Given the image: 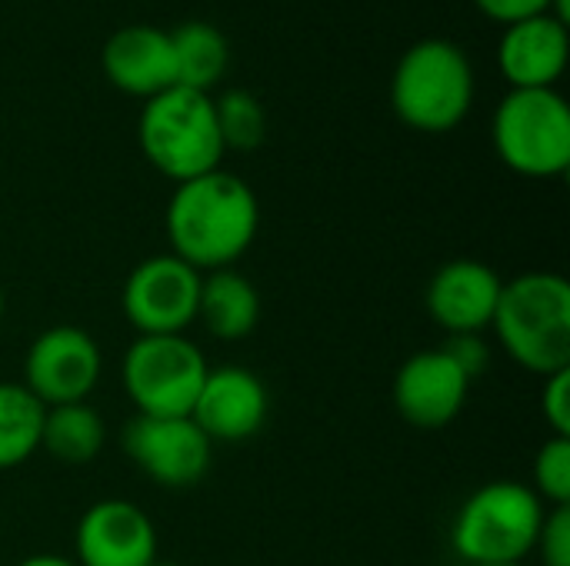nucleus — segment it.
Masks as SVG:
<instances>
[{"mask_svg":"<svg viewBox=\"0 0 570 566\" xmlns=\"http://www.w3.org/2000/svg\"><path fill=\"white\" fill-rule=\"evenodd\" d=\"M478 10L504 27L531 20V17H544L551 10V0H474Z\"/></svg>","mask_w":570,"mask_h":566,"instance_id":"a878e982","label":"nucleus"},{"mask_svg":"<svg viewBox=\"0 0 570 566\" xmlns=\"http://www.w3.org/2000/svg\"><path fill=\"white\" fill-rule=\"evenodd\" d=\"M104 444H107V424L87 400L47 407L40 450L50 460L63 467H87L100 457Z\"/></svg>","mask_w":570,"mask_h":566,"instance_id":"a211bd4d","label":"nucleus"},{"mask_svg":"<svg viewBox=\"0 0 570 566\" xmlns=\"http://www.w3.org/2000/svg\"><path fill=\"white\" fill-rule=\"evenodd\" d=\"M271 414V394L264 380L237 364L210 367L194 400L190 420L210 444H244L257 437Z\"/></svg>","mask_w":570,"mask_h":566,"instance_id":"ddd939ff","label":"nucleus"},{"mask_svg":"<svg viewBox=\"0 0 570 566\" xmlns=\"http://www.w3.org/2000/svg\"><path fill=\"white\" fill-rule=\"evenodd\" d=\"M544 514L541 497L521 480L481 484L454 517V554L468 566L524 564L538 547Z\"/></svg>","mask_w":570,"mask_h":566,"instance_id":"39448f33","label":"nucleus"},{"mask_svg":"<svg viewBox=\"0 0 570 566\" xmlns=\"http://www.w3.org/2000/svg\"><path fill=\"white\" fill-rule=\"evenodd\" d=\"M448 357L468 374V380L474 384L478 377H484L488 364H491V347L484 340V334H461V337H448L444 344Z\"/></svg>","mask_w":570,"mask_h":566,"instance_id":"393cba45","label":"nucleus"},{"mask_svg":"<svg viewBox=\"0 0 570 566\" xmlns=\"http://www.w3.org/2000/svg\"><path fill=\"white\" fill-rule=\"evenodd\" d=\"M541 417H544L551 437H570V367L544 377Z\"/></svg>","mask_w":570,"mask_h":566,"instance_id":"b1692460","label":"nucleus"},{"mask_svg":"<svg viewBox=\"0 0 570 566\" xmlns=\"http://www.w3.org/2000/svg\"><path fill=\"white\" fill-rule=\"evenodd\" d=\"M3 317H7V297H3V287H0V327H3Z\"/></svg>","mask_w":570,"mask_h":566,"instance_id":"c85d7f7f","label":"nucleus"},{"mask_svg":"<svg viewBox=\"0 0 570 566\" xmlns=\"http://www.w3.org/2000/svg\"><path fill=\"white\" fill-rule=\"evenodd\" d=\"M204 274L174 254H154L140 260L120 290V310L137 337L187 334L197 324Z\"/></svg>","mask_w":570,"mask_h":566,"instance_id":"6e6552de","label":"nucleus"},{"mask_svg":"<svg viewBox=\"0 0 570 566\" xmlns=\"http://www.w3.org/2000/svg\"><path fill=\"white\" fill-rule=\"evenodd\" d=\"M137 140L150 167L174 183L217 170L227 153L217 130L214 97L187 87H167L144 100Z\"/></svg>","mask_w":570,"mask_h":566,"instance_id":"20e7f679","label":"nucleus"},{"mask_svg":"<svg viewBox=\"0 0 570 566\" xmlns=\"http://www.w3.org/2000/svg\"><path fill=\"white\" fill-rule=\"evenodd\" d=\"M47 407L17 380H0V470L23 467L40 454Z\"/></svg>","mask_w":570,"mask_h":566,"instance_id":"aec40b11","label":"nucleus"},{"mask_svg":"<svg viewBox=\"0 0 570 566\" xmlns=\"http://www.w3.org/2000/svg\"><path fill=\"white\" fill-rule=\"evenodd\" d=\"M491 140L508 170L534 180L570 167V107L551 90H511L494 113Z\"/></svg>","mask_w":570,"mask_h":566,"instance_id":"423d86ee","label":"nucleus"},{"mask_svg":"<svg viewBox=\"0 0 570 566\" xmlns=\"http://www.w3.org/2000/svg\"><path fill=\"white\" fill-rule=\"evenodd\" d=\"M197 324L224 344L244 340L261 324V294L250 277L234 267L210 270L200 280Z\"/></svg>","mask_w":570,"mask_h":566,"instance_id":"f3484780","label":"nucleus"},{"mask_svg":"<svg viewBox=\"0 0 570 566\" xmlns=\"http://www.w3.org/2000/svg\"><path fill=\"white\" fill-rule=\"evenodd\" d=\"M568 27L554 17L511 23L498 47V63L511 90H551L568 70Z\"/></svg>","mask_w":570,"mask_h":566,"instance_id":"2eb2a0df","label":"nucleus"},{"mask_svg":"<svg viewBox=\"0 0 570 566\" xmlns=\"http://www.w3.org/2000/svg\"><path fill=\"white\" fill-rule=\"evenodd\" d=\"M498 347L521 370L551 377L570 367V284L558 270H528L504 280L491 320Z\"/></svg>","mask_w":570,"mask_h":566,"instance_id":"f03ea898","label":"nucleus"},{"mask_svg":"<svg viewBox=\"0 0 570 566\" xmlns=\"http://www.w3.org/2000/svg\"><path fill=\"white\" fill-rule=\"evenodd\" d=\"M501 287L504 280L491 264L458 257L434 270L424 290V307H428V317L448 337L488 334L498 300H501Z\"/></svg>","mask_w":570,"mask_h":566,"instance_id":"4468645a","label":"nucleus"},{"mask_svg":"<svg viewBox=\"0 0 570 566\" xmlns=\"http://www.w3.org/2000/svg\"><path fill=\"white\" fill-rule=\"evenodd\" d=\"M104 77L130 93V97H157L167 87H174V50H170V33L144 23L120 27L117 33L107 37L104 53Z\"/></svg>","mask_w":570,"mask_h":566,"instance_id":"dca6fc26","label":"nucleus"},{"mask_svg":"<svg viewBox=\"0 0 570 566\" xmlns=\"http://www.w3.org/2000/svg\"><path fill=\"white\" fill-rule=\"evenodd\" d=\"M160 557L154 520L120 497L90 504L73 530L77 566H150Z\"/></svg>","mask_w":570,"mask_h":566,"instance_id":"f8f14e48","label":"nucleus"},{"mask_svg":"<svg viewBox=\"0 0 570 566\" xmlns=\"http://www.w3.org/2000/svg\"><path fill=\"white\" fill-rule=\"evenodd\" d=\"M210 364L187 334L134 337L120 360V384L140 417H190Z\"/></svg>","mask_w":570,"mask_h":566,"instance_id":"0eeeda50","label":"nucleus"},{"mask_svg":"<svg viewBox=\"0 0 570 566\" xmlns=\"http://www.w3.org/2000/svg\"><path fill=\"white\" fill-rule=\"evenodd\" d=\"M468 394L471 380L444 347L411 354L394 374V410L414 430L451 427L461 417Z\"/></svg>","mask_w":570,"mask_h":566,"instance_id":"9b49d317","label":"nucleus"},{"mask_svg":"<svg viewBox=\"0 0 570 566\" xmlns=\"http://www.w3.org/2000/svg\"><path fill=\"white\" fill-rule=\"evenodd\" d=\"M104 377L100 344L77 324H53L23 354L20 384L43 404H83Z\"/></svg>","mask_w":570,"mask_h":566,"instance_id":"1a4fd4ad","label":"nucleus"},{"mask_svg":"<svg viewBox=\"0 0 570 566\" xmlns=\"http://www.w3.org/2000/svg\"><path fill=\"white\" fill-rule=\"evenodd\" d=\"M534 554L541 566H570V507H548Z\"/></svg>","mask_w":570,"mask_h":566,"instance_id":"5701e85b","label":"nucleus"},{"mask_svg":"<svg viewBox=\"0 0 570 566\" xmlns=\"http://www.w3.org/2000/svg\"><path fill=\"white\" fill-rule=\"evenodd\" d=\"M124 454L130 464L167 490H187L200 484L214 460V444L190 417H140L124 427Z\"/></svg>","mask_w":570,"mask_h":566,"instance_id":"9d476101","label":"nucleus"},{"mask_svg":"<svg viewBox=\"0 0 570 566\" xmlns=\"http://www.w3.org/2000/svg\"><path fill=\"white\" fill-rule=\"evenodd\" d=\"M217 130L224 140V150H257L267 137V110L250 90H224L214 97Z\"/></svg>","mask_w":570,"mask_h":566,"instance_id":"412c9836","label":"nucleus"},{"mask_svg":"<svg viewBox=\"0 0 570 566\" xmlns=\"http://www.w3.org/2000/svg\"><path fill=\"white\" fill-rule=\"evenodd\" d=\"M13 566H77L73 557H63V554H30L23 560H17Z\"/></svg>","mask_w":570,"mask_h":566,"instance_id":"bb28decb","label":"nucleus"},{"mask_svg":"<svg viewBox=\"0 0 570 566\" xmlns=\"http://www.w3.org/2000/svg\"><path fill=\"white\" fill-rule=\"evenodd\" d=\"M170 254L200 274L234 267L257 240L261 203L247 180L224 167L174 187L164 214Z\"/></svg>","mask_w":570,"mask_h":566,"instance_id":"f257e3e1","label":"nucleus"},{"mask_svg":"<svg viewBox=\"0 0 570 566\" xmlns=\"http://www.w3.org/2000/svg\"><path fill=\"white\" fill-rule=\"evenodd\" d=\"M150 566H184V564H177V560H160V557H157Z\"/></svg>","mask_w":570,"mask_h":566,"instance_id":"c756f323","label":"nucleus"},{"mask_svg":"<svg viewBox=\"0 0 570 566\" xmlns=\"http://www.w3.org/2000/svg\"><path fill=\"white\" fill-rule=\"evenodd\" d=\"M548 17H554V20H561L564 27L570 23V0H551V10H548Z\"/></svg>","mask_w":570,"mask_h":566,"instance_id":"cd10ccee","label":"nucleus"},{"mask_svg":"<svg viewBox=\"0 0 570 566\" xmlns=\"http://www.w3.org/2000/svg\"><path fill=\"white\" fill-rule=\"evenodd\" d=\"M544 507H570V437H548L531 464L528 484Z\"/></svg>","mask_w":570,"mask_h":566,"instance_id":"4be33fe9","label":"nucleus"},{"mask_svg":"<svg viewBox=\"0 0 570 566\" xmlns=\"http://www.w3.org/2000/svg\"><path fill=\"white\" fill-rule=\"evenodd\" d=\"M494 566H528V564H494Z\"/></svg>","mask_w":570,"mask_h":566,"instance_id":"7c9ffc66","label":"nucleus"},{"mask_svg":"<svg viewBox=\"0 0 570 566\" xmlns=\"http://www.w3.org/2000/svg\"><path fill=\"white\" fill-rule=\"evenodd\" d=\"M391 103L411 130H454L474 107V70L468 53L444 37L414 43L394 67Z\"/></svg>","mask_w":570,"mask_h":566,"instance_id":"7ed1b4c3","label":"nucleus"},{"mask_svg":"<svg viewBox=\"0 0 570 566\" xmlns=\"http://www.w3.org/2000/svg\"><path fill=\"white\" fill-rule=\"evenodd\" d=\"M170 50H174V87L200 90L210 93V87L220 83L230 50L227 37L204 20H190L170 33Z\"/></svg>","mask_w":570,"mask_h":566,"instance_id":"6ab92c4d","label":"nucleus"}]
</instances>
